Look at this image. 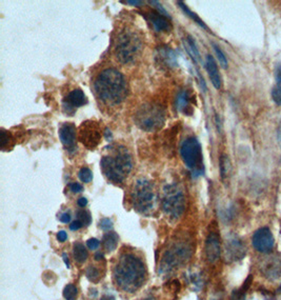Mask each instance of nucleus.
<instances>
[{"label":"nucleus","mask_w":281,"mask_h":300,"mask_svg":"<svg viewBox=\"0 0 281 300\" xmlns=\"http://www.w3.org/2000/svg\"><path fill=\"white\" fill-rule=\"evenodd\" d=\"M97 97L106 106L119 105L128 95V85L124 76L116 69H105L94 81Z\"/></svg>","instance_id":"f257e3e1"},{"label":"nucleus","mask_w":281,"mask_h":300,"mask_svg":"<svg viewBox=\"0 0 281 300\" xmlns=\"http://www.w3.org/2000/svg\"><path fill=\"white\" fill-rule=\"evenodd\" d=\"M114 281L124 292L137 291L145 280V267L141 259L134 254H123L114 267Z\"/></svg>","instance_id":"f03ea898"},{"label":"nucleus","mask_w":281,"mask_h":300,"mask_svg":"<svg viewBox=\"0 0 281 300\" xmlns=\"http://www.w3.org/2000/svg\"><path fill=\"white\" fill-rule=\"evenodd\" d=\"M100 167L105 176L112 183H123L133 168V160L129 150L123 146L111 147L110 153L101 158Z\"/></svg>","instance_id":"7ed1b4c3"},{"label":"nucleus","mask_w":281,"mask_h":300,"mask_svg":"<svg viewBox=\"0 0 281 300\" xmlns=\"http://www.w3.org/2000/svg\"><path fill=\"white\" fill-rule=\"evenodd\" d=\"M143 49L142 37L139 32L133 28L121 30L115 40V55L121 63L134 62L141 54Z\"/></svg>","instance_id":"20e7f679"},{"label":"nucleus","mask_w":281,"mask_h":300,"mask_svg":"<svg viewBox=\"0 0 281 300\" xmlns=\"http://www.w3.org/2000/svg\"><path fill=\"white\" fill-rule=\"evenodd\" d=\"M134 120L139 129L157 132L166 122V110L158 102H146L136 111Z\"/></svg>","instance_id":"39448f33"},{"label":"nucleus","mask_w":281,"mask_h":300,"mask_svg":"<svg viewBox=\"0 0 281 300\" xmlns=\"http://www.w3.org/2000/svg\"><path fill=\"white\" fill-rule=\"evenodd\" d=\"M131 198L134 209L141 214H150L156 203L154 185L147 179H139L133 187Z\"/></svg>","instance_id":"423d86ee"},{"label":"nucleus","mask_w":281,"mask_h":300,"mask_svg":"<svg viewBox=\"0 0 281 300\" xmlns=\"http://www.w3.org/2000/svg\"><path fill=\"white\" fill-rule=\"evenodd\" d=\"M180 156L184 164L192 171L193 176L204 175L205 163L202 148L196 137L186 138L180 147Z\"/></svg>","instance_id":"0eeeda50"},{"label":"nucleus","mask_w":281,"mask_h":300,"mask_svg":"<svg viewBox=\"0 0 281 300\" xmlns=\"http://www.w3.org/2000/svg\"><path fill=\"white\" fill-rule=\"evenodd\" d=\"M162 210L172 219H178L185 210V195L183 188L176 184L168 185L163 188Z\"/></svg>","instance_id":"6e6552de"},{"label":"nucleus","mask_w":281,"mask_h":300,"mask_svg":"<svg viewBox=\"0 0 281 300\" xmlns=\"http://www.w3.org/2000/svg\"><path fill=\"white\" fill-rule=\"evenodd\" d=\"M193 248L189 241L184 239L177 240L171 244L162 257L161 270L162 272H170L180 267L192 256Z\"/></svg>","instance_id":"1a4fd4ad"},{"label":"nucleus","mask_w":281,"mask_h":300,"mask_svg":"<svg viewBox=\"0 0 281 300\" xmlns=\"http://www.w3.org/2000/svg\"><path fill=\"white\" fill-rule=\"evenodd\" d=\"M78 139L89 150L97 148L101 141V128L99 123L94 120L82 122L78 130Z\"/></svg>","instance_id":"9d476101"},{"label":"nucleus","mask_w":281,"mask_h":300,"mask_svg":"<svg viewBox=\"0 0 281 300\" xmlns=\"http://www.w3.org/2000/svg\"><path fill=\"white\" fill-rule=\"evenodd\" d=\"M252 244L257 252L262 254H270L275 247L274 236L270 228L263 226L255 231L252 236Z\"/></svg>","instance_id":"9b49d317"},{"label":"nucleus","mask_w":281,"mask_h":300,"mask_svg":"<svg viewBox=\"0 0 281 300\" xmlns=\"http://www.w3.org/2000/svg\"><path fill=\"white\" fill-rule=\"evenodd\" d=\"M224 255L226 262H235L245 258L246 255V247L245 242L237 236H229L225 240Z\"/></svg>","instance_id":"f8f14e48"},{"label":"nucleus","mask_w":281,"mask_h":300,"mask_svg":"<svg viewBox=\"0 0 281 300\" xmlns=\"http://www.w3.org/2000/svg\"><path fill=\"white\" fill-rule=\"evenodd\" d=\"M260 272L264 278L270 281H274L281 276V256L269 255L261 259Z\"/></svg>","instance_id":"ddd939ff"},{"label":"nucleus","mask_w":281,"mask_h":300,"mask_svg":"<svg viewBox=\"0 0 281 300\" xmlns=\"http://www.w3.org/2000/svg\"><path fill=\"white\" fill-rule=\"evenodd\" d=\"M221 254V243L220 237L217 232L212 231L208 237L206 241V256L208 262L211 263L216 262L219 259Z\"/></svg>","instance_id":"4468645a"},{"label":"nucleus","mask_w":281,"mask_h":300,"mask_svg":"<svg viewBox=\"0 0 281 300\" xmlns=\"http://www.w3.org/2000/svg\"><path fill=\"white\" fill-rule=\"evenodd\" d=\"M76 126L73 122H66L59 128V138L61 144L69 152H73L76 149Z\"/></svg>","instance_id":"2eb2a0df"},{"label":"nucleus","mask_w":281,"mask_h":300,"mask_svg":"<svg viewBox=\"0 0 281 300\" xmlns=\"http://www.w3.org/2000/svg\"><path fill=\"white\" fill-rule=\"evenodd\" d=\"M88 102L87 96L80 89L73 90L70 92L68 96L65 99L64 108L67 110V112H73L77 108H80L84 106Z\"/></svg>","instance_id":"dca6fc26"},{"label":"nucleus","mask_w":281,"mask_h":300,"mask_svg":"<svg viewBox=\"0 0 281 300\" xmlns=\"http://www.w3.org/2000/svg\"><path fill=\"white\" fill-rule=\"evenodd\" d=\"M147 19L150 20L157 32H170L172 30L170 16L163 15L156 10H152L147 13Z\"/></svg>","instance_id":"f3484780"},{"label":"nucleus","mask_w":281,"mask_h":300,"mask_svg":"<svg viewBox=\"0 0 281 300\" xmlns=\"http://www.w3.org/2000/svg\"><path fill=\"white\" fill-rule=\"evenodd\" d=\"M176 109L185 115H192L193 114V108L192 106V96L190 92L187 90L179 91L176 96Z\"/></svg>","instance_id":"a211bd4d"},{"label":"nucleus","mask_w":281,"mask_h":300,"mask_svg":"<svg viewBox=\"0 0 281 300\" xmlns=\"http://www.w3.org/2000/svg\"><path fill=\"white\" fill-rule=\"evenodd\" d=\"M206 69L208 71L209 77L212 81V84L215 86V89L219 90L221 88V76L219 73V70H218L217 63L214 59L212 55H208L206 59Z\"/></svg>","instance_id":"6ab92c4d"},{"label":"nucleus","mask_w":281,"mask_h":300,"mask_svg":"<svg viewBox=\"0 0 281 300\" xmlns=\"http://www.w3.org/2000/svg\"><path fill=\"white\" fill-rule=\"evenodd\" d=\"M158 58L160 60L161 65L166 66L168 68H174V67L178 66L177 56H176L175 52L172 49H169V47H167V46L160 47Z\"/></svg>","instance_id":"aec40b11"},{"label":"nucleus","mask_w":281,"mask_h":300,"mask_svg":"<svg viewBox=\"0 0 281 300\" xmlns=\"http://www.w3.org/2000/svg\"><path fill=\"white\" fill-rule=\"evenodd\" d=\"M271 96L277 106H281V65L275 68V85L272 88Z\"/></svg>","instance_id":"412c9836"},{"label":"nucleus","mask_w":281,"mask_h":300,"mask_svg":"<svg viewBox=\"0 0 281 300\" xmlns=\"http://www.w3.org/2000/svg\"><path fill=\"white\" fill-rule=\"evenodd\" d=\"M183 45L185 47L187 54L190 55L191 58L195 62V65H197L199 59H200V53L198 51V47L196 45V42H195V40L192 38V36L187 35L183 39Z\"/></svg>","instance_id":"4be33fe9"},{"label":"nucleus","mask_w":281,"mask_h":300,"mask_svg":"<svg viewBox=\"0 0 281 300\" xmlns=\"http://www.w3.org/2000/svg\"><path fill=\"white\" fill-rule=\"evenodd\" d=\"M177 4H178L179 6H180V9L183 11V13H184L185 15L189 16V17H190L192 20H194V22H196L199 27H201L202 29H205V30H207V31L210 32L209 27H208V26L206 25V23L204 22V20L200 19V17H199V16H198L196 13L192 12V11L189 9V7L186 6V4H185L184 2H182V1H178Z\"/></svg>","instance_id":"5701e85b"},{"label":"nucleus","mask_w":281,"mask_h":300,"mask_svg":"<svg viewBox=\"0 0 281 300\" xmlns=\"http://www.w3.org/2000/svg\"><path fill=\"white\" fill-rule=\"evenodd\" d=\"M118 235L115 232H108L104 236L103 243L104 247L107 252H113L116 250L117 244H118Z\"/></svg>","instance_id":"b1692460"},{"label":"nucleus","mask_w":281,"mask_h":300,"mask_svg":"<svg viewBox=\"0 0 281 300\" xmlns=\"http://www.w3.org/2000/svg\"><path fill=\"white\" fill-rule=\"evenodd\" d=\"M73 253H74V257H75L76 262H80V263L84 262L85 260H87L88 256H89L87 249H85L83 244L80 243V242H77V243L74 244Z\"/></svg>","instance_id":"393cba45"},{"label":"nucleus","mask_w":281,"mask_h":300,"mask_svg":"<svg viewBox=\"0 0 281 300\" xmlns=\"http://www.w3.org/2000/svg\"><path fill=\"white\" fill-rule=\"evenodd\" d=\"M15 145L14 137L12 136V134L9 131L1 130V140H0V148L3 151L5 150H11Z\"/></svg>","instance_id":"a878e982"},{"label":"nucleus","mask_w":281,"mask_h":300,"mask_svg":"<svg viewBox=\"0 0 281 300\" xmlns=\"http://www.w3.org/2000/svg\"><path fill=\"white\" fill-rule=\"evenodd\" d=\"M219 164H220V176L222 179H225L229 176V174L231 172V161L229 159V157L222 155L220 157Z\"/></svg>","instance_id":"bb28decb"},{"label":"nucleus","mask_w":281,"mask_h":300,"mask_svg":"<svg viewBox=\"0 0 281 300\" xmlns=\"http://www.w3.org/2000/svg\"><path fill=\"white\" fill-rule=\"evenodd\" d=\"M213 47H214V51L216 53L217 59H218V61H219V63H220V66L223 69H228V59H226L225 55L222 52V50L217 44H215V43H213Z\"/></svg>","instance_id":"cd10ccee"},{"label":"nucleus","mask_w":281,"mask_h":300,"mask_svg":"<svg viewBox=\"0 0 281 300\" xmlns=\"http://www.w3.org/2000/svg\"><path fill=\"white\" fill-rule=\"evenodd\" d=\"M77 288L74 284H68V286L64 290V297L67 300H75L77 297Z\"/></svg>","instance_id":"c85d7f7f"},{"label":"nucleus","mask_w":281,"mask_h":300,"mask_svg":"<svg viewBox=\"0 0 281 300\" xmlns=\"http://www.w3.org/2000/svg\"><path fill=\"white\" fill-rule=\"evenodd\" d=\"M87 277L90 281L92 282H97L99 279H100V273H99V270L97 267L95 266H89L87 268Z\"/></svg>","instance_id":"c756f323"},{"label":"nucleus","mask_w":281,"mask_h":300,"mask_svg":"<svg viewBox=\"0 0 281 300\" xmlns=\"http://www.w3.org/2000/svg\"><path fill=\"white\" fill-rule=\"evenodd\" d=\"M78 177L84 184H89L93 179V174L92 171L89 168H82L79 173H78Z\"/></svg>","instance_id":"7c9ffc66"},{"label":"nucleus","mask_w":281,"mask_h":300,"mask_svg":"<svg viewBox=\"0 0 281 300\" xmlns=\"http://www.w3.org/2000/svg\"><path fill=\"white\" fill-rule=\"evenodd\" d=\"M77 216H78V220H80L83 225H89L91 224V215L88 211H78L77 212Z\"/></svg>","instance_id":"2f4dec72"},{"label":"nucleus","mask_w":281,"mask_h":300,"mask_svg":"<svg viewBox=\"0 0 281 300\" xmlns=\"http://www.w3.org/2000/svg\"><path fill=\"white\" fill-rule=\"evenodd\" d=\"M246 291L245 288H241L233 292L231 300H246Z\"/></svg>","instance_id":"473e14b6"},{"label":"nucleus","mask_w":281,"mask_h":300,"mask_svg":"<svg viewBox=\"0 0 281 300\" xmlns=\"http://www.w3.org/2000/svg\"><path fill=\"white\" fill-rule=\"evenodd\" d=\"M99 226L105 231H110L111 228L113 227V221L111 219H108V218H104V219L100 220Z\"/></svg>","instance_id":"72a5a7b5"},{"label":"nucleus","mask_w":281,"mask_h":300,"mask_svg":"<svg viewBox=\"0 0 281 300\" xmlns=\"http://www.w3.org/2000/svg\"><path fill=\"white\" fill-rule=\"evenodd\" d=\"M149 3L151 5H153L154 7H156V9H157L156 11H157V12H159V13H161L163 15H166V16H169V14L167 13V11L165 9H163V6L158 1H154V0H153V1H149Z\"/></svg>","instance_id":"f704fd0d"},{"label":"nucleus","mask_w":281,"mask_h":300,"mask_svg":"<svg viewBox=\"0 0 281 300\" xmlns=\"http://www.w3.org/2000/svg\"><path fill=\"white\" fill-rule=\"evenodd\" d=\"M99 244H100V242L96 238H91V239H89L87 241V246H88V248L90 250H96V249H98Z\"/></svg>","instance_id":"c9c22d12"},{"label":"nucleus","mask_w":281,"mask_h":300,"mask_svg":"<svg viewBox=\"0 0 281 300\" xmlns=\"http://www.w3.org/2000/svg\"><path fill=\"white\" fill-rule=\"evenodd\" d=\"M70 188H71V191L73 193H80L83 189L82 186L79 185L78 183H73V184L70 185Z\"/></svg>","instance_id":"e433bc0d"},{"label":"nucleus","mask_w":281,"mask_h":300,"mask_svg":"<svg viewBox=\"0 0 281 300\" xmlns=\"http://www.w3.org/2000/svg\"><path fill=\"white\" fill-rule=\"evenodd\" d=\"M82 225H82L80 220H76V221H73L72 225H70V228H71V230H73V231H77V230H79V228Z\"/></svg>","instance_id":"4c0bfd02"},{"label":"nucleus","mask_w":281,"mask_h":300,"mask_svg":"<svg viewBox=\"0 0 281 300\" xmlns=\"http://www.w3.org/2000/svg\"><path fill=\"white\" fill-rule=\"evenodd\" d=\"M67 238H68V234L65 231H59L57 233V239H58V241L64 242V241L67 240Z\"/></svg>","instance_id":"58836bf2"},{"label":"nucleus","mask_w":281,"mask_h":300,"mask_svg":"<svg viewBox=\"0 0 281 300\" xmlns=\"http://www.w3.org/2000/svg\"><path fill=\"white\" fill-rule=\"evenodd\" d=\"M60 221L61 223H65V224H68L71 221V215L69 214V213H65V214H62L60 216Z\"/></svg>","instance_id":"ea45409f"},{"label":"nucleus","mask_w":281,"mask_h":300,"mask_svg":"<svg viewBox=\"0 0 281 300\" xmlns=\"http://www.w3.org/2000/svg\"><path fill=\"white\" fill-rule=\"evenodd\" d=\"M77 203H78V205H79V207H81V208H84L85 205L88 204V199L85 198V197H81V198H79L78 199V201H77Z\"/></svg>","instance_id":"a19ab883"},{"label":"nucleus","mask_w":281,"mask_h":300,"mask_svg":"<svg viewBox=\"0 0 281 300\" xmlns=\"http://www.w3.org/2000/svg\"><path fill=\"white\" fill-rule=\"evenodd\" d=\"M126 3H128V4H132V5H134V6H141L144 2L143 1H137V0H128V1L126 2Z\"/></svg>","instance_id":"79ce46f5"},{"label":"nucleus","mask_w":281,"mask_h":300,"mask_svg":"<svg viewBox=\"0 0 281 300\" xmlns=\"http://www.w3.org/2000/svg\"><path fill=\"white\" fill-rule=\"evenodd\" d=\"M105 138L107 139V141H110V139L112 138V134H111V132L108 131L107 129H106L105 132Z\"/></svg>","instance_id":"37998d69"},{"label":"nucleus","mask_w":281,"mask_h":300,"mask_svg":"<svg viewBox=\"0 0 281 300\" xmlns=\"http://www.w3.org/2000/svg\"><path fill=\"white\" fill-rule=\"evenodd\" d=\"M62 257H64V262H65L66 265L68 267H70V262H69V257L67 256V254H64V255H62Z\"/></svg>","instance_id":"c03bdc74"},{"label":"nucleus","mask_w":281,"mask_h":300,"mask_svg":"<svg viewBox=\"0 0 281 300\" xmlns=\"http://www.w3.org/2000/svg\"><path fill=\"white\" fill-rule=\"evenodd\" d=\"M101 300H115V298L111 295H105L101 297Z\"/></svg>","instance_id":"a18cd8bd"},{"label":"nucleus","mask_w":281,"mask_h":300,"mask_svg":"<svg viewBox=\"0 0 281 300\" xmlns=\"http://www.w3.org/2000/svg\"><path fill=\"white\" fill-rule=\"evenodd\" d=\"M278 141H279V145H280V147H281V123H280V125H279V129H278Z\"/></svg>","instance_id":"49530a36"},{"label":"nucleus","mask_w":281,"mask_h":300,"mask_svg":"<svg viewBox=\"0 0 281 300\" xmlns=\"http://www.w3.org/2000/svg\"><path fill=\"white\" fill-rule=\"evenodd\" d=\"M95 259H96V260L104 259V254H101V253H97V254L95 255Z\"/></svg>","instance_id":"de8ad7c7"},{"label":"nucleus","mask_w":281,"mask_h":300,"mask_svg":"<svg viewBox=\"0 0 281 300\" xmlns=\"http://www.w3.org/2000/svg\"><path fill=\"white\" fill-rule=\"evenodd\" d=\"M145 300H155V299H153V298H149V299H145Z\"/></svg>","instance_id":"09e8293b"},{"label":"nucleus","mask_w":281,"mask_h":300,"mask_svg":"<svg viewBox=\"0 0 281 300\" xmlns=\"http://www.w3.org/2000/svg\"><path fill=\"white\" fill-rule=\"evenodd\" d=\"M280 292H281V286H280Z\"/></svg>","instance_id":"8fccbe9b"}]
</instances>
